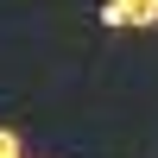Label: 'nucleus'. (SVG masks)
<instances>
[{
  "instance_id": "f257e3e1",
  "label": "nucleus",
  "mask_w": 158,
  "mask_h": 158,
  "mask_svg": "<svg viewBox=\"0 0 158 158\" xmlns=\"http://www.w3.org/2000/svg\"><path fill=\"white\" fill-rule=\"evenodd\" d=\"M0 158H25V146H19V133H13V127H0Z\"/></svg>"
}]
</instances>
